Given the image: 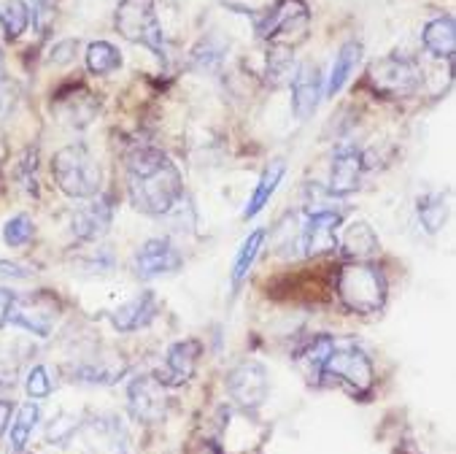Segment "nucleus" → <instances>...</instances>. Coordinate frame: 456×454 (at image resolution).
Masks as SVG:
<instances>
[{"mask_svg": "<svg viewBox=\"0 0 456 454\" xmlns=\"http://www.w3.org/2000/svg\"><path fill=\"white\" fill-rule=\"evenodd\" d=\"M127 195L135 211L165 217L184 198V181L165 152L138 146L127 154Z\"/></svg>", "mask_w": 456, "mask_h": 454, "instance_id": "obj_1", "label": "nucleus"}, {"mask_svg": "<svg viewBox=\"0 0 456 454\" xmlns=\"http://www.w3.org/2000/svg\"><path fill=\"white\" fill-rule=\"evenodd\" d=\"M335 290L340 303L354 314H379L387 306L389 285L384 270L370 260H351L338 270Z\"/></svg>", "mask_w": 456, "mask_h": 454, "instance_id": "obj_2", "label": "nucleus"}, {"mask_svg": "<svg viewBox=\"0 0 456 454\" xmlns=\"http://www.w3.org/2000/svg\"><path fill=\"white\" fill-rule=\"evenodd\" d=\"M52 176L62 195L73 201H89L101 195V165L84 144H68L52 157Z\"/></svg>", "mask_w": 456, "mask_h": 454, "instance_id": "obj_3", "label": "nucleus"}, {"mask_svg": "<svg viewBox=\"0 0 456 454\" xmlns=\"http://www.w3.org/2000/svg\"><path fill=\"white\" fill-rule=\"evenodd\" d=\"M322 379L335 382L338 387H343L351 398H368L376 387V368L370 357L364 354L359 346L354 343H343L330 351Z\"/></svg>", "mask_w": 456, "mask_h": 454, "instance_id": "obj_4", "label": "nucleus"}, {"mask_svg": "<svg viewBox=\"0 0 456 454\" xmlns=\"http://www.w3.org/2000/svg\"><path fill=\"white\" fill-rule=\"evenodd\" d=\"M256 36L273 46L295 49L308 38L311 30V9L305 0H279L256 20Z\"/></svg>", "mask_w": 456, "mask_h": 454, "instance_id": "obj_5", "label": "nucleus"}, {"mask_svg": "<svg viewBox=\"0 0 456 454\" xmlns=\"http://www.w3.org/2000/svg\"><path fill=\"white\" fill-rule=\"evenodd\" d=\"M114 25L122 33V38H127L130 44L146 46L162 62L167 60L165 33L157 17L154 0H119V6L114 12Z\"/></svg>", "mask_w": 456, "mask_h": 454, "instance_id": "obj_6", "label": "nucleus"}, {"mask_svg": "<svg viewBox=\"0 0 456 454\" xmlns=\"http://www.w3.org/2000/svg\"><path fill=\"white\" fill-rule=\"evenodd\" d=\"M368 87L387 101L411 98L421 87V68L411 57L389 54L368 68Z\"/></svg>", "mask_w": 456, "mask_h": 454, "instance_id": "obj_7", "label": "nucleus"}, {"mask_svg": "<svg viewBox=\"0 0 456 454\" xmlns=\"http://www.w3.org/2000/svg\"><path fill=\"white\" fill-rule=\"evenodd\" d=\"M227 392L232 403L243 411H256L270 395L267 368L256 359H243L227 374Z\"/></svg>", "mask_w": 456, "mask_h": 454, "instance_id": "obj_8", "label": "nucleus"}, {"mask_svg": "<svg viewBox=\"0 0 456 454\" xmlns=\"http://www.w3.org/2000/svg\"><path fill=\"white\" fill-rule=\"evenodd\" d=\"M60 317V303L54 295H49L46 290L33 293V295H17L14 306H12V317L9 322L38 335V338H49L54 330V322Z\"/></svg>", "mask_w": 456, "mask_h": 454, "instance_id": "obj_9", "label": "nucleus"}, {"mask_svg": "<svg viewBox=\"0 0 456 454\" xmlns=\"http://www.w3.org/2000/svg\"><path fill=\"white\" fill-rule=\"evenodd\" d=\"M127 409L135 422L141 425H157L167 414V392L165 384L151 376L141 374L127 384Z\"/></svg>", "mask_w": 456, "mask_h": 454, "instance_id": "obj_10", "label": "nucleus"}, {"mask_svg": "<svg viewBox=\"0 0 456 454\" xmlns=\"http://www.w3.org/2000/svg\"><path fill=\"white\" fill-rule=\"evenodd\" d=\"M181 265H184V257H181V252L167 238H149L146 244L138 246L133 257V270L143 282L170 277L175 270H181Z\"/></svg>", "mask_w": 456, "mask_h": 454, "instance_id": "obj_11", "label": "nucleus"}, {"mask_svg": "<svg viewBox=\"0 0 456 454\" xmlns=\"http://www.w3.org/2000/svg\"><path fill=\"white\" fill-rule=\"evenodd\" d=\"M111 225H114V203L109 195L89 198V203L78 206L70 214V230L84 244L101 241L111 230Z\"/></svg>", "mask_w": 456, "mask_h": 454, "instance_id": "obj_12", "label": "nucleus"}, {"mask_svg": "<svg viewBox=\"0 0 456 454\" xmlns=\"http://www.w3.org/2000/svg\"><path fill=\"white\" fill-rule=\"evenodd\" d=\"M200 357H203V343L198 338L175 341L165 351V368L159 374H154V376L165 387H181V384H187L195 376Z\"/></svg>", "mask_w": 456, "mask_h": 454, "instance_id": "obj_13", "label": "nucleus"}, {"mask_svg": "<svg viewBox=\"0 0 456 454\" xmlns=\"http://www.w3.org/2000/svg\"><path fill=\"white\" fill-rule=\"evenodd\" d=\"M338 227H340V214L327 209V211H311L303 233H300V246L305 257H319L327 252L338 249Z\"/></svg>", "mask_w": 456, "mask_h": 454, "instance_id": "obj_14", "label": "nucleus"}, {"mask_svg": "<svg viewBox=\"0 0 456 454\" xmlns=\"http://www.w3.org/2000/svg\"><path fill=\"white\" fill-rule=\"evenodd\" d=\"M159 298L151 293V290H143V293H138V295H133L130 301H125V303H119L111 314H109V319H111V325H114V330L117 333H138V330H143V327H149L157 317H159Z\"/></svg>", "mask_w": 456, "mask_h": 454, "instance_id": "obj_15", "label": "nucleus"}, {"mask_svg": "<svg viewBox=\"0 0 456 454\" xmlns=\"http://www.w3.org/2000/svg\"><path fill=\"white\" fill-rule=\"evenodd\" d=\"M362 170H364V154L356 149V146H338L335 154H332V165H330V195H351L356 187H359V178H362Z\"/></svg>", "mask_w": 456, "mask_h": 454, "instance_id": "obj_16", "label": "nucleus"}, {"mask_svg": "<svg viewBox=\"0 0 456 454\" xmlns=\"http://www.w3.org/2000/svg\"><path fill=\"white\" fill-rule=\"evenodd\" d=\"M292 109H295V117L300 122L311 120L319 109V101H322V93H324V84H322V70L311 62H303L295 76H292Z\"/></svg>", "mask_w": 456, "mask_h": 454, "instance_id": "obj_17", "label": "nucleus"}, {"mask_svg": "<svg viewBox=\"0 0 456 454\" xmlns=\"http://www.w3.org/2000/svg\"><path fill=\"white\" fill-rule=\"evenodd\" d=\"M338 249L351 257V260H368L373 257L379 249H381V241L376 235V230L362 222V219H354L351 225H346L338 235Z\"/></svg>", "mask_w": 456, "mask_h": 454, "instance_id": "obj_18", "label": "nucleus"}, {"mask_svg": "<svg viewBox=\"0 0 456 454\" xmlns=\"http://www.w3.org/2000/svg\"><path fill=\"white\" fill-rule=\"evenodd\" d=\"M86 441L95 454H127V433L117 417L89 422L86 425Z\"/></svg>", "mask_w": 456, "mask_h": 454, "instance_id": "obj_19", "label": "nucleus"}, {"mask_svg": "<svg viewBox=\"0 0 456 454\" xmlns=\"http://www.w3.org/2000/svg\"><path fill=\"white\" fill-rule=\"evenodd\" d=\"M335 349V341L330 335H314L308 338L297 351H295V362L297 368L305 374L308 382H322V371H324V362L330 357V351Z\"/></svg>", "mask_w": 456, "mask_h": 454, "instance_id": "obj_20", "label": "nucleus"}, {"mask_svg": "<svg viewBox=\"0 0 456 454\" xmlns=\"http://www.w3.org/2000/svg\"><path fill=\"white\" fill-rule=\"evenodd\" d=\"M284 173H287V162H284V160H273V162L262 170L259 185L254 187V193H251V198H248V203H246V209H243V219H254V217L270 203V198L276 195V190H279V185H281Z\"/></svg>", "mask_w": 456, "mask_h": 454, "instance_id": "obj_21", "label": "nucleus"}, {"mask_svg": "<svg viewBox=\"0 0 456 454\" xmlns=\"http://www.w3.org/2000/svg\"><path fill=\"white\" fill-rule=\"evenodd\" d=\"M421 41H424V49L429 54L443 57V60H453V52H456V22H453V17L445 14V17L427 22Z\"/></svg>", "mask_w": 456, "mask_h": 454, "instance_id": "obj_22", "label": "nucleus"}, {"mask_svg": "<svg viewBox=\"0 0 456 454\" xmlns=\"http://www.w3.org/2000/svg\"><path fill=\"white\" fill-rule=\"evenodd\" d=\"M359 60H362V44L359 41H348V44L340 46V52L335 54V62H332L330 78H327V89H324L330 98H335L340 89L346 87V81L356 70Z\"/></svg>", "mask_w": 456, "mask_h": 454, "instance_id": "obj_23", "label": "nucleus"}, {"mask_svg": "<svg viewBox=\"0 0 456 454\" xmlns=\"http://www.w3.org/2000/svg\"><path fill=\"white\" fill-rule=\"evenodd\" d=\"M38 419H41V409H38L36 400H30V403H25V406L17 409V417H14L12 430H9V441H12V451L14 454H22L28 449Z\"/></svg>", "mask_w": 456, "mask_h": 454, "instance_id": "obj_24", "label": "nucleus"}, {"mask_svg": "<svg viewBox=\"0 0 456 454\" xmlns=\"http://www.w3.org/2000/svg\"><path fill=\"white\" fill-rule=\"evenodd\" d=\"M295 54L292 49L287 46H273L270 44V52H267V60H265V78L270 87H284L292 81L295 76Z\"/></svg>", "mask_w": 456, "mask_h": 454, "instance_id": "obj_25", "label": "nucleus"}, {"mask_svg": "<svg viewBox=\"0 0 456 454\" xmlns=\"http://www.w3.org/2000/svg\"><path fill=\"white\" fill-rule=\"evenodd\" d=\"M416 214H419L421 227H424L429 235L440 233L443 225L448 222V201H445V195H440V193H427V195H421L419 203H416Z\"/></svg>", "mask_w": 456, "mask_h": 454, "instance_id": "obj_26", "label": "nucleus"}, {"mask_svg": "<svg viewBox=\"0 0 456 454\" xmlns=\"http://www.w3.org/2000/svg\"><path fill=\"white\" fill-rule=\"evenodd\" d=\"M86 68L95 76H109L122 68V54L109 41H93L86 46Z\"/></svg>", "mask_w": 456, "mask_h": 454, "instance_id": "obj_27", "label": "nucleus"}, {"mask_svg": "<svg viewBox=\"0 0 456 454\" xmlns=\"http://www.w3.org/2000/svg\"><path fill=\"white\" fill-rule=\"evenodd\" d=\"M30 25V6L28 0H4L0 4V28H4L6 38H20Z\"/></svg>", "mask_w": 456, "mask_h": 454, "instance_id": "obj_28", "label": "nucleus"}, {"mask_svg": "<svg viewBox=\"0 0 456 454\" xmlns=\"http://www.w3.org/2000/svg\"><path fill=\"white\" fill-rule=\"evenodd\" d=\"M265 230H254L243 244H240V249H238V254H235V262H232V287H240L243 285V279L248 277V270H251V265H254V260L259 257V249H262V244H265Z\"/></svg>", "mask_w": 456, "mask_h": 454, "instance_id": "obj_29", "label": "nucleus"}, {"mask_svg": "<svg viewBox=\"0 0 456 454\" xmlns=\"http://www.w3.org/2000/svg\"><path fill=\"white\" fill-rule=\"evenodd\" d=\"M33 235H36V227H33V222H30L28 214H17V217H12V219L4 225V241H6V246H12V249L28 246V244L33 241Z\"/></svg>", "mask_w": 456, "mask_h": 454, "instance_id": "obj_30", "label": "nucleus"}, {"mask_svg": "<svg viewBox=\"0 0 456 454\" xmlns=\"http://www.w3.org/2000/svg\"><path fill=\"white\" fill-rule=\"evenodd\" d=\"M25 392L30 400H44L54 392V379L49 366H33L25 376Z\"/></svg>", "mask_w": 456, "mask_h": 454, "instance_id": "obj_31", "label": "nucleus"}, {"mask_svg": "<svg viewBox=\"0 0 456 454\" xmlns=\"http://www.w3.org/2000/svg\"><path fill=\"white\" fill-rule=\"evenodd\" d=\"M20 368L22 357L9 343H0V387H14L20 379Z\"/></svg>", "mask_w": 456, "mask_h": 454, "instance_id": "obj_32", "label": "nucleus"}, {"mask_svg": "<svg viewBox=\"0 0 456 454\" xmlns=\"http://www.w3.org/2000/svg\"><path fill=\"white\" fill-rule=\"evenodd\" d=\"M54 14H57V0H33L30 20H33V25L38 28L41 36H46L49 25L54 22Z\"/></svg>", "mask_w": 456, "mask_h": 454, "instance_id": "obj_33", "label": "nucleus"}, {"mask_svg": "<svg viewBox=\"0 0 456 454\" xmlns=\"http://www.w3.org/2000/svg\"><path fill=\"white\" fill-rule=\"evenodd\" d=\"M36 274L33 268L22 265V262H12V260H0V282H25Z\"/></svg>", "mask_w": 456, "mask_h": 454, "instance_id": "obj_34", "label": "nucleus"}, {"mask_svg": "<svg viewBox=\"0 0 456 454\" xmlns=\"http://www.w3.org/2000/svg\"><path fill=\"white\" fill-rule=\"evenodd\" d=\"M17 301V293L9 290V287H0V327H4L12 317V306Z\"/></svg>", "mask_w": 456, "mask_h": 454, "instance_id": "obj_35", "label": "nucleus"}, {"mask_svg": "<svg viewBox=\"0 0 456 454\" xmlns=\"http://www.w3.org/2000/svg\"><path fill=\"white\" fill-rule=\"evenodd\" d=\"M17 406L14 400H6V398H0V435H4L12 425V417H14Z\"/></svg>", "mask_w": 456, "mask_h": 454, "instance_id": "obj_36", "label": "nucleus"}, {"mask_svg": "<svg viewBox=\"0 0 456 454\" xmlns=\"http://www.w3.org/2000/svg\"><path fill=\"white\" fill-rule=\"evenodd\" d=\"M68 52H76V41H62V44H57L54 52H52V54H57V57H52V62H57V65L70 62L73 54H68Z\"/></svg>", "mask_w": 456, "mask_h": 454, "instance_id": "obj_37", "label": "nucleus"}]
</instances>
